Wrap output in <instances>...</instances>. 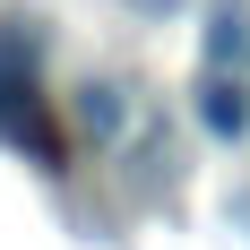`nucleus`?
<instances>
[{
  "instance_id": "1",
  "label": "nucleus",
  "mask_w": 250,
  "mask_h": 250,
  "mask_svg": "<svg viewBox=\"0 0 250 250\" xmlns=\"http://www.w3.org/2000/svg\"><path fill=\"white\" fill-rule=\"evenodd\" d=\"M35 61H43V18H0V138L26 147L43 173H61L69 164V138L52 129V104H43Z\"/></svg>"
},
{
  "instance_id": "2",
  "label": "nucleus",
  "mask_w": 250,
  "mask_h": 250,
  "mask_svg": "<svg viewBox=\"0 0 250 250\" xmlns=\"http://www.w3.org/2000/svg\"><path fill=\"white\" fill-rule=\"evenodd\" d=\"M199 129L216 138V147H242L250 138V78L242 69H199Z\"/></svg>"
},
{
  "instance_id": "3",
  "label": "nucleus",
  "mask_w": 250,
  "mask_h": 250,
  "mask_svg": "<svg viewBox=\"0 0 250 250\" xmlns=\"http://www.w3.org/2000/svg\"><path fill=\"white\" fill-rule=\"evenodd\" d=\"M69 121H78V138L121 147V138H129V121H138V104H129V86H121V78H86V86L69 95Z\"/></svg>"
},
{
  "instance_id": "4",
  "label": "nucleus",
  "mask_w": 250,
  "mask_h": 250,
  "mask_svg": "<svg viewBox=\"0 0 250 250\" xmlns=\"http://www.w3.org/2000/svg\"><path fill=\"white\" fill-rule=\"evenodd\" d=\"M199 69H242V78H250V0H207Z\"/></svg>"
},
{
  "instance_id": "5",
  "label": "nucleus",
  "mask_w": 250,
  "mask_h": 250,
  "mask_svg": "<svg viewBox=\"0 0 250 250\" xmlns=\"http://www.w3.org/2000/svg\"><path fill=\"white\" fill-rule=\"evenodd\" d=\"M233 225H250V190H242V199H233Z\"/></svg>"
}]
</instances>
